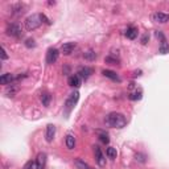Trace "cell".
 <instances>
[{
  "mask_svg": "<svg viewBox=\"0 0 169 169\" xmlns=\"http://www.w3.org/2000/svg\"><path fill=\"white\" fill-rule=\"evenodd\" d=\"M106 122L108 126H111L114 128H123L127 124V119L120 112H111L106 118Z\"/></svg>",
  "mask_w": 169,
  "mask_h": 169,
  "instance_id": "cell-1",
  "label": "cell"
},
{
  "mask_svg": "<svg viewBox=\"0 0 169 169\" xmlns=\"http://www.w3.org/2000/svg\"><path fill=\"white\" fill-rule=\"evenodd\" d=\"M41 23H42L41 15L34 13V15H32V16L27 17V20H25V28H27V31H34V29H37L40 25H41Z\"/></svg>",
  "mask_w": 169,
  "mask_h": 169,
  "instance_id": "cell-2",
  "label": "cell"
},
{
  "mask_svg": "<svg viewBox=\"0 0 169 169\" xmlns=\"http://www.w3.org/2000/svg\"><path fill=\"white\" fill-rule=\"evenodd\" d=\"M7 34L8 36H12V37H16V38H21L23 37V31L20 25L17 24H9L7 27Z\"/></svg>",
  "mask_w": 169,
  "mask_h": 169,
  "instance_id": "cell-3",
  "label": "cell"
},
{
  "mask_svg": "<svg viewBox=\"0 0 169 169\" xmlns=\"http://www.w3.org/2000/svg\"><path fill=\"white\" fill-rule=\"evenodd\" d=\"M78 99H79V93H78V91H74V93L72 94V95L66 99V102H65V107H66V111H67V112L70 111L72 108L77 104Z\"/></svg>",
  "mask_w": 169,
  "mask_h": 169,
  "instance_id": "cell-4",
  "label": "cell"
},
{
  "mask_svg": "<svg viewBox=\"0 0 169 169\" xmlns=\"http://www.w3.org/2000/svg\"><path fill=\"white\" fill-rule=\"evenodd\" d=\"M58 50L57 49H54V48H50L48 50L46 53V62L49 63V65H52V63H54L58 59Z\"/></svg>",
  "mask_w": 169,
  "mask_h": 169,
  "instance_id": "cell-5",
  "label": "cell"
},
{
  "mask_svg": "<svg viewBox=\"0 0 169 169\" xmlns=\"http://www.w3.org/2000/svg\"><path fill=\"white\" fill-rule=\"evenodd\" d=\"M94 153H95V160L98 162V165L99 167H104V165H106V158H104L103 153L101 151V148H99L98 145L94 147Z\"/></svg>",
  "mask_w": 169,
  "mask_h": 169,
  "instance_id": "cell-6",
  "label": "cell"
},
{
  "mask_svg": "<svg viewBox=\"0 0 169 169\" xmlns=\"http://www.w3.org/2000/svg\"><path fill=\"white\" fill-rule=\"evenodd\" d=\"M152 20L156 23H160V24H165L169 21V15L162 13V12H156L152 15Z\"/></svg>",
  "mask_w": 169,
  "mask_h": 169,
  "instance_id": "cell-7",
  "label": "cell"
},
{
  "mask_svg": "<svg viewBox=\"0 0 169 169\" xmlns=\"http://www.w3.org/2000/svg\"><path fill=\"white\" fill-rule=\"evenodd\" d=\"M93 69L91 67H87V66H84V67H81L78 70V73H77V76L79 77V78H82V79H87L89 77L93 74Z\"/></svg>",
  "mask_w": 169,
  "mask_h": 169,
  "instance_id": "cell-8",
  "label": "cell"
},
{
  "mask_svg": "<svg viewBox=\"0 0 169 169\" xmlns=\"http://www.w3.org/2000/svg\"><path fill=\"white\" fill-rule=\"evenodd\" d=\"M54 135H56V127L53 124H49L46 127V133H45V137H46V141L48 143H52L53 139H54Z\"/></svg>",
  "mask_w": 169,
  "mask_h": 169,
  "instance_id": "cell-9",
  "label": "cell"
},
{
  "mask_svg": "<svg viewBox=\"0 0 169 169\" xmlns=\"http://www.w3.org/2000/svg\"><path fill=\"white\" fill-rule=\"evenodd\" d=\"M46 164V155L45 153H38L37 158H36V167L37 169H44Z\"/></svg>",
  "mask_w": 169,
  "mask_h": 169,
  "instance_id": "cell-10",
  "label": "cell"
},
{
  "mask_svg": "<svg viewBox=\"0 0 169 169\" xmlns=\"http://www.w3.org/2000/svg\"><path fill=\"white\" fill-rule=\"evenodd\" d=\"M74 48H76V44H74V42H66V44H63V45H62L61 52L65 54V56H69V54L73 53Z\"/></svg>",
  "mask_w": 169,
  "mask_h": 169,
  "instance_id": "cell-11",
  "label": "cell"
},
{
  "mask_svg": "<svg viewBox=\"0 0 169 169\" xmlns=\"http://www.w3.org/2000/svg\"><path fill=\"white\" fill-rule=\"evenodd\" d=\"M13 79H15V77L12 76L11 73H6V74H3L2 77H0V83L2 84H12V82H13Z\"/></svg>",
  "mask_w": 169,
  "mask_h": 169,
  "instance_id": "cell-12",
  "label": "cell"
},
{
  "mask_svg": "<svg viewBox=\"0 0 169 169\" xmlns=\"http://www.w3.org/2000/svg\"><path fill=\"white\" fill-rule=\"evenodd\" d=\"M17 93H19V86H17V84H15V83L9 84V86L6 89V94H7V97H15Z\"/></svg>",
  "mask_w": 169,
  "mask_h": 169,
  "instance_id": "cell-13",
  "label": "cell"
},
{
  "mask_svg": "<svg viewBox=\"0 0 169 169\" xmlns=\"http://www.w3.org/2000/svg\"><path fill=\"white\" fill-rule=\"evenodd\" d=\"M126 37L130 40H135L137 37V28L136 27H128L126 31Z\"/></svg>",
  "mask_w": 169,
  "mask_h": 169,
  "instance_id": "cell-14",
  "label": "cell"
},
{
  "mask_svg": "<svg viewBox=\"0 0 169 169\" xmlns=\"http://www.w3.org/2000/svg\"><path fill=\"white\" fill-rule=\"evenodd\" d=\"M102 74L104 77H107V78H110L112 79V81H116V82H120V78H119V76L115 73V72H112V70H103Z\"/></svg>",
  "mask_w": 169,
  "mask_h": 169,
  "instance_id": "cell-15",
  "label": "cell"
},
{
  "mask_svg": "<svg viewBox=\"0 0 169 169\" xmlns=\"http://www.w3.org/2000/svg\"><path fill=\"white\" fill-rule=\"evenodd\" d=\"M67 82H69V86H72V87H79V86H81V78H79L78 76L69 77Z\"/></svg>",
  "mask_w": 169,
  "mask_h": 169,
  "instance_id": "cell-16",
  "label": "cell"
},
{
  "mask_svg": "<svg viewBox=\"0 0 169 169\" xmlns=\"http://www.w3.org/2000/svg\"><path fill=\"white\" fill-rule=\"evenodd\" d=\"M50 101H52V95L49 93H42L41 94V102L45 107H48L50 104Z\"/></svg>",
  "mask_w": 169,
  "mask_h": 169,
  "instance_id": "cell-17",
  "label": "cell"
},
{
  "mask_svg": "<svg viewBox=\"0 0 169 169\" xmlns=\"http://www.w3.org/2000/svg\"><path fill=\"white\" fill-rule=\"evenodd\" d=\"M66 147H67V150H74V147H76V137L73 135L66 136Z\"/></svg>",
  "mask_w": 169,
  "mask_h": 169,
  "instance_id": "cell-18",
  "label": "cell"
},
{
  "mask_svg": "<svg viewBox=\"0 0 169 169\" xmlns=\"http://www.w3.org/2000/svg\"><path fill=\"white\" fill-rule=\"evenodd\" d=\"M106 155L108 158H111V160H115L116 156H118V152H116V148H112V147H108L107 151H106Z\"/></svg>",
  "mask_w": 169,
  "mask_h": 169,
  "instance_id": "cell-19",
  "label": "cell"
},
{
  "mask_svg": "<svg viewBox=\"0 0 169 169\" xmlns=\"http://www.w3.org/2000/svg\"><path fill=\"white\" fill-rule=\"evenodd\" d=\"M83 57H84V59H87V61H94V59L97 58V54H95V52H94V50L89 49L87 52H84Z\"/></svg>",
  "mask_w": 169,
  "mask_h": 169,
  "instance_id": "cell-20",
  "label": "cell"
},
{
  "mask_svg": "<svg viewBox=\"0 0 169 169\" xmlns=\"http://www.w3.org/2000/svg\"><path fill=\"white\" fill-rule=\"evenodd\" d=\"M13 15H17V16H20V15H23L24 12H25V11H24V6H21V4H16V6H15L13 8Z\"/></svg>",
  "mask_w": 169,
  "mask_h": 169,
  "instance_id": "cell-21",
  "label": "cell"
},
{
  "mask_svg": "<svg viewBox=\"0 0 169 169\" xmlns=\"http://www.w3.org/2000/svg\"><path fill=\"white\" fill-rule=\"evenodd\" d=\"M98 133H99V139L104 143V144H108V141H110V139H108V135L106 132H101V131H98Z\"/></svg>",
  "mask_w": 169,
  "mask_h": 169,
  "instance_id": "cell-22",
  "label": "cell"
},
{
  "mask_svg": "<svg viewBox=\"0 0 169 169\" xmlns=\"http://www.w3.org/2000/svg\"><path fill=\"white\" fill-rule=\"evenodd\" d=\"M160 53H161V54H167V53H169V45H168L167 42H161Z\"/></svg>",
  "mask_w": 169,
  "mask_h": 169,
  "instance_id": "cell-23",
  "label": "cell"
},
{
  "mask_svg": "<svg viewBox=\"0 0 169 169\" xmlns=\"http://www.w3.org/2000/svg\"><path fill=\"white\" fill-rule=\"evenodd\" d=\"M107 63H111V65H118L119 63V59L118 58H114V57H106V59H104Z\"/></svg>",
  "mask_w": 169,
  "mask_h": 169,
  "instance_id": "cell-24",
  "label": "cell"
},
{
  "mask_svg": "<svg viewBox=\"0 0 169 169\" xmlns=\"http://www.w3.org/2000/svg\"><path fill=\"white\" fill-rule=\"evenodd\" d=\"M23 169H37V167H36V161H28L25 165H24Z\"/></svg>",
  "mask_w": 169,
  "mask_h": 169,
  "instance_id": "cell-25",
  "label": "cell"
},
{
  "mask_svg": "<svg viewBox=\"0 0 169 169\" xmlns=\"http://www.w3.org/2000/svg\"><path fill=\"white\" fill-rule=\"evenodd\" d=\"M25 46H27V48H34V46H36V44H34V40H33V38H27V40H25Z\"/></svg>",
  "mask_w": 169,
  "mask_h": 169,
  "instance_id": "cell-26",
  "label": "cell"
},
{
  "mask_svg": "<svg viewBox=\"0 0 169 169\" xmlns=\"http://www.w3.org/2000/svg\"><path fill=\"white\" fill-rule=\"evenodd\" d=\"M141 98V93L139 91V93H133L130 95V99H132V101H137V99H140Z\"/></svg>",
  "mask_w": 169,
  "mask_h": 169,
  "instance_id": "cell-27",
  "label": "cell"
},
{
  "mask_svg": "<svg viewBox=\"0 0 169 169\" xmlns=\"http://www.w3.org/2000/svg\"><path fill=\"white\" fill-rule=\"evenodd\" d=\"M76 162H77V167H78V168H81V169H89V167H87V164H84V162H82L81 160H77Z\"/></svg>",
  "mask_w": 169,
  "mask_h": 169,
  "instance_id": "cell-28",
  "label": "cell"
},
{
  "mask_svg": "<svg viewBox=\"0 0 169 169\" xmlns=\"http://www.w3.org/2000/svg\"><path fill=\"white\" fill-rule=\"evenodd\" d=\"M156 36H157V38H160V40H161V42H167L165 37H164V34H162L160 31H157V32H156Z\"/></svg>",
  "mask_w": 169,
  "mask_h": 169,
  "instance_id": "cell-29",
  "label": "cell"
},
{
  "mask_svg": "<svg viewBox=\"0 0 169 169\" xmlns=\"http://www.w3.org/2000/svg\"><path fill=\"white\" fill-rule=\"evenodd\" d=\"M136 160H139L140 162H144V161H145V158H144L143 155H136Z\"/></svg>",
  "mask_w": 169,
  "mask_h": 169,
  "instance_id": "cell-30",
  "label": "cell"
},
{
  "mask_svg": "<svg viewBox=\"0 0 169 169\" xmlns=\"http://www.w3.org/2000/svg\"><path fill=\"white\" fill-rule=\"evenodd\" d=\"M8 58V54H7V52H6V49L3 48V54H2V59L4 61V59H7Z\"/></svg>",
  "mask_w": 169,
  "mask_h": 169,
  "instance_id": "cell-31",
  "label": "cell"
},
{
  "mask_svg": "<svg viewBox=\"0 0 169 169\" xmlns=\"http://www.w3.org/2000/svg\"><path fill=\"white\" fill-rule=\"evenodd\" d=\"M148 38H150V37H148V34H144V36H143V38H141V44H147Z\"/></svg>",
  "mask_w": 169,
  "mask_h": 169,
  "instance_id": "cell-32",
  "label": "cell"
},
{
  "mask_svg": "<svg viewBox=\"0 0 169 169\" xmlns=\"http://www.w3.org/2000/svg\"><path fill=\"white\" fill-rule=\"evenodd\" d=\"M89 169H91V168H89Z\"/></svg>",
  "mask_w": 169,
  "mask_h": 169,
  "instance_id": "cell-33",
  "label": "cell"
}]
</instances>
